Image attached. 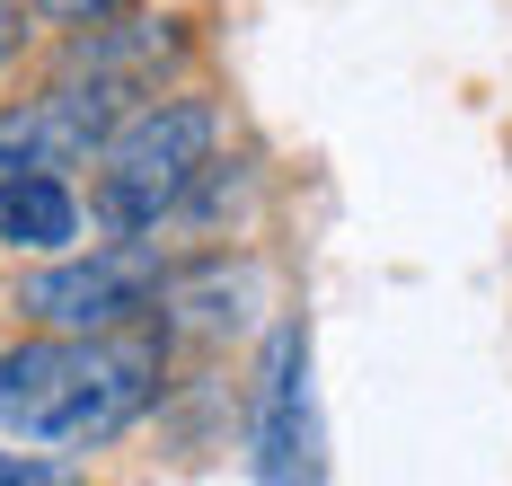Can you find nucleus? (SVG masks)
Returning <instances> with one entry per match:
<instances>
[{"instance_id":"nucleus-10","label":"nucleus","mask_w":512,"mask_h":486,"mask_svg":"<svg viewBox=\"0 0 512 486\" xmlns=\"http://www.w3.org/2000/svg\"><path fill=\"white\" fill-rule=\"evenodd\" d=\"M18 54V0H0V62Z\"/></svg>"},{"instance_id":"nucleus-7","label":"nucleus","mask_w":512,"mask_h":486,"mask_svg":"<svg viewBox=\"0 0 512 486\" xmlns=\"http://www.w3.org/2000/svg\"><path fill=\"white\" fill-rule=\"evenodd\" d=\"M168 54H177V27H133V36H89V45H71V71L115 80V89H142Z\"/></svg>"},{"instance_id":"nucleus-9","label":"nucleus","mask_w":512,"mask_h":486,"mask_svg":"<svg viewBox=\"0 0 512 486\" xmlns=\"http://www.w3.org/2000/svg\"><path fill=\"white\" fill-rule=\"evenodd\" d=\"M36 478H62L53 460H18V451H0V486H36Z\"/></svg>"},{"instance_id":"nucleus-6","label":"nucleus","mask_w":512,"mask_h":486,"mask_svg":"<svg viewBox=\"0 0 512 486\" xmlns=\"http://www.w3.org/2000/svg\"><path fill=\"white\" fill-rule=\"evenodd\" d=\"M0 239L9 248H71L80 239V195L62 186V168L0 177Z\"/></svg>"},{"instance_id":"nucleus-4","label":"nucleus","mask_w":512,"mask_h":486,"mask_svg":"<svg viewBox=\"0 0 512 486\" xmlns=\"http://www.w3.org/2000/svg\"><path fill=\"white\" fill-rule=\"evenodd\" d=\"M133 89H115V80H62L45 98H18V107H0V177H27V168H71V160H98V142L115 133V115H124Z\"/></svg>"},{"instance_id":"nucleus-1","label":"nucleus","mask_w":512,"mask_h":486,"mask_svg":"<svg viewBox=\"0 0 512 486\" xmlns=\"http://www.w3.org/2000/svg\"><path fill=\"white\" fill-rule=\"evenodd\" d=\"M159 398V336L142 327H53L0 354V425L45 451H98Z\"/></svg>"},{"instance_id":"nucleus-2","label":"nucleus","mask_w":512,"mask_h":486,"mask_svg":"<svg viewBox=\"0 0 512 486\" xmlns=\"http://www.w3.org/2000/svg\"><path fill=\"white\" fill-rule=\"evenodd\" d=\"M212 107L204 98H142L133 115H115V133L98 142V221L106 230H159V213L186 204V186L212 168Z\"/></svg>"},{"instance_id":"nucleus-3","label":"nucleus","mask_w":512,"mask_h":486,"mask_svg":"<svg viewBox=\"0 0 512 486\" xmlns=\"http://www.w3.org/2000/svg\"><path fill=\"white\" fill-rule=\"evenodd\" d=\"M151 301H168V257L151 239H133V230L115 248L62 257V266L18 283V310L36 327H124V319H142Z\"/></svg>"},{"instance_id":"nucleus-5","label":"nucleus","mask_w":512,"mask_h":486,"mask_svg":"<svg viewBox=\"0 0 512 486\" xmlns=\"http://www.w3.org/2000/svg\"><path fill=\"white\" fill-rule=\"evenodd\" d=\"M301 372H309V336L274 327V345H265V416H256V469L265 478L301 469Z\"/></svg>"},{"instance_id":"nucleus-8","label":"nucleus","mask_w":512,"mask_h":486,"mask_svg":"<svg viewBox=\"0 0 512 486\" xmlns=\"http://www.w3.org/2000/svg\"><path fill=\"white\" fill-rule=\"evenodd\" d=\"M36 9H45V18H62V27H89V18H106L115 0H36Z\"/></svg>"}]
</instances>
